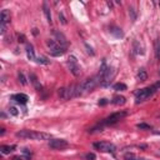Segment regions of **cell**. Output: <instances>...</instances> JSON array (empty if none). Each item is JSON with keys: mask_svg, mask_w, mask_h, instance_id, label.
<instances>
[{"mask_svg": "<svg viewBox=\"0 0 160 160\" xmlns=\"http://www.w3.org/2000/svg\"><path fill=\"white\" fill-rule=\"evenodd\" d=\"M18 138L21 139H31V140H49L51 138L50 134L48 132H41V131H34V130H20L16 132Z\"/></svg>", "mask_w": 160, "mask_h": 160, "instance_id": "6da1fadb", "label": "cell"}, {"mask_svg": "<svg viewBox=\"0 0 160 160\" xmlns=\"http://www.w3.org/2000/svg\"><path fill=\"white\" fill-rule=\"evenodd\" d=\"M98 85H101V78L100 75L98 74L96 76H92V78H89L86 79L84 82L80 84V88H81V92H88V91H91L94 90Z\"/></svg>", "mask_w": 160, "mask_h": 160, "instance_id": "7a4b0ae2", "label": "cell"}, {"mask_svg": "<svg viewBox=\"0 0 160 160\" xmlns=\"http://www.w3.org/2000/svg\"><path fill=\"white\" fill-rule=\"evenodd\" d=\"M128 115V112L126 111H116V112H112V114H110L109 116H106L101 122H100V125H114V124H116V122H119L120 120H122L125 116Z\"/></svg>", "mask_w": 160, "mask_h": 160, "instance_id": "3957f363", "label": "cell"}, {"mask_svg": "<svg viewBox=\"0 0 160 160\" xmlns=\"http://www.w3.org/2000/svg\"><path fill=\"white\" fill-rule=\"evenodd\" d=\"M46 45H48L49 51H50V54L52 56H60V55H62L65 52V49H66L65 46L60 45L56 40H52V39L46 40Z\"/></svg>", "mask_w": 160, "mask_h": 160, "instance_id": "277c9868", "label": "cell"}, {"mask_svg": "<svg viewBox=\"0 0 160 160\" xmlns=\"http://www.w3.org/2000/svg\"><path fill=\"white\" fill-rule=\"evenodd\" d=\"M156 91V89L152 86H148V88H144V89H139L135 91V99H136V102H141V101H145L146 99H149L154 92Z\"/></svg>", "mask_w": 160, "mask_h": 160, "instance_id": "5b68a950", "label": "cell"}, {"mask_svg": "<svg viewBox=\"0 0 160 160\" xmlns=\"http://www.w3.org/2000/svg\"><path fill=\"white\" fill-rule=\"evenodd\" d=\"M68 65H69V69H70V72L74 75V76H80L81 75V68L76 60L75 56H69L68 58Z\"/></svg>", "mask_w": 160, "mask_h": 160, "instance_id": "8992f818", "label": "cell"}, {"mask_svg": "<svg viewBox=\"0 0 160 160\" xmlns=\"http://www.w3.org/2000/svg\"><path fill=\"white\" fill-rule=\"evenodd\" d=\"M94 148L101 152H115L116 148L114 144L109 142V141H99V142H94Z\"/></svg>", "mask_w": 160, "mask_h": 160, "instance_id": "52a82bcc", "label": "cell"}, {"mask_svg": "<svg viewBox=\"0 0 160 160\" xmlns=\"http://www.w3.org/2000/svg\"><path fill=\"white\" fill-rule=\"evenodd\" d=\"M49 146L51 149H56V150H61L69 146V142L64 139H52L49 141Z\"/></svg>", "mask_w": 160, "mask_h": 160, "instance_id": "ba28073f", "label": "cell"}, {"mask_svg": "<svg viewBox=\"0 0 160 160\" xmlns=\"http://www.w3.org/2000/svg\"><path fill=\"white\" fill-rule=\"evenodd\" d=\"M11 99L14 100V101H16V102H19V104H26L28 102V100H29V98H28V95H25V94H14L12 96H11Z\"/></svg>", "mask_w": 160, "mask_h": 160, "instance_id": "9c48e42d", "label": "cell"}, {"mask_svg": "<svg viewBox=\"0 0 160 160\" xmlns=\"http://www.w3.org/2000/svg\"><path fill=\"white\" fill-rule=\"evenodd\" d=\"M9 21H10V12H9V10L4 9L1 11V15H0V22H1V25H5L6 26V24Z\"/></svg>", "mask_w": 160, "mask_h": 160, "instance_id": "30bf717a", "label": "cell"}, {"mask_svg": "<svg viewBox=\"0 0 160 160\" xmlns=\"http://www.w3.org/2000/svg\"><path fill=\"white\" fill-rule=\"evenodd\" d=\"M54 34H55V36H56V41H58L60 45H62V46H65V48H66V45H68L66 38H65L61 32H59V31H55Z\"/></svg>", "mask_w": 160, "mask_h": 160, "instance_id": "8fae6325", "label": "cell"}, {"mask_svg": "<svg viewBox=\"0 0 160 160\" xmlns=\"http://www.w3.org/2000/svg\"><path fill=\"white\" fill-rule=\"evenodd\" d=\"M111 102H112L114 105H124V104L126 102V99H125V96H122V95H115V96L112 98Z\"/></svg>", "mask_w": 160, "mask_h": 160, "instance_id": "7c38bea8", "label": "cell"}, {"mask_svg": "<svg viewBox=\"0 0 160 160\" xmlns=\"http://www.w3.org/2000/svg\"><path fill=\"white\" fill-rule=\"evenodd\" d=\"M26 55L30 60H35V52H34V46L31 44H26Z\"/></svg>", "mask_w": 160, "mask_h": 160, "instance_id": "4fadbf2b", "label": "cell"}, {"mask_svg": "<svg viewBox=\"0 0 160 160\" xmlns=\"http://www.w3.org/2000/svg\"><path fill=\"white\" fill-rule=\"evenodd\" d=\"M42 9H44V14H45V16H46L48 22L51 24L52 18H51V12H50V9H49V6H48V2H44V4H42Z\"/></svg>", "mask_w": 160, "mask_h": 160, "instance_id": "5bb4252c", "label": "cell"}, {"mask_svg": "<svg viewBox=\"0 0 160 160\" xmlns=\"http://www.w3.org/2000/svg\"><path fill=\"white\" fill-rule=\"evenodd\" d=\"M154 51H155V59L160 60V39H156L154 41Z\"/></svg>", "mask_w": 160, "mask_h": 160, "instance_id": "9a60e30c", "label": "cell"}, {"mask_svg": "<svg viewBox=\"0 0 160 160\" xmlns=\"http://www.w3.org/2000/svg\"><path fill=\"white\" fill-rule=\"evenodd\" d=\"M14 150H15V146H14V145H2V146L0 148V151H1V154H4V155L10 154V152H12Z\"/></svg>", "mask_w": 160, "mask_h": 160, "instance_id": "2e32d148", "label": "cell"}, {"mask_svg": "<svg viewBox=\"0 0 160 160\" xmlns=\"http://www.w3.org/2000/svg\"><path fill=\"white\" fill-rule=\"evenodd\" d=\"M110 32H111L115 38H122V36H124L121 29H119V28H116V26H112V28L110 29Z\"/></svg>", "mask_w": 160, "mask_h": 160, "instance_id": "e0dca14e", "label": "cell"}, {"mask_svg": "<svg viewBox=\"0 0 160 160\" xmlns=\"http://www.w3.org/2000/svg\"><path fill=\"white\" fill-rule=\"evenodd\" d=\"M30 80H31V82L34 84V86L36 88V90H41V85L38 82V78H36L34 74H30Z\"/></svg>", "mask_w": 160, "mask_h": 160, "instance_id": "ac0fdd59", "label": "cell"}, {"mask_svg": "<svg viewBox=\"0 0 160 160\" xmlns=\"http://www.w3.org/2000/svg\"><path fill=\"white\" fill-rule=\"evenodd\" d=\"M112 89L116 90V91H124V90H126V85L122 84V82H116V84H114Z\"/></svg>", "mask_w": 160, "mask_h": 160, "instance_id": "d6986e66", "label": "cell"}, {"mask_svg": "<svg viewBox=\"0 0 160 160\" xmlns=\"http://www.w3.org/2000/svg\"><path fill=\"white\" fill-rule=\"evenodd\" d=\"M138 78H139L141 81L146 80V78H148V74H146V71H145L144 69H140V70H139V72H138Z\"/></svg>", "mask_w": 160, "mask_h": 160, "instance_id": "ffe728a7", "label": "cell"}, {"mask_svg": "<svg viewBox=\"0 0 160 160\" xmlns=\"http://www.w3.org/2000/svg\"><path fill=\"white\" fill-rule=\"evenodd\" d=\"M138 128H139V129L150 130V129H151V125H148V124H145V122H141V124H138Z\"/></svg>", "mask_w": 160, "mask_h": 160, "instance_id": "44dd1931", "label": "cell"}, {"mask_svg": "<svg viewBox=\"0 0 160 160\" xmlns=\"http://www.w3.org/2000/svg\"><path fill=\"white\" fill-rule=\"evenodd\" d=\"M18 78H19V81H20L22 85H25V84H26V80H25V78H24L22 72H19V74H18Z\"/></svg>", "mask_w": 160, "mask_h": 160, "instance_id": "7402d4cb", "label": "cell"}, {"mask_svg": "<svg viewBox=\"0 0 160 160\" xmlns=\"http://www.w3.org/2000/svg\"><path fill=\"white\" fill-rule=\"evenodd\" d=\"M85 159H86V160H95V159H96V156H95V154H94V152H89V154H86V155H85Z\"/></svg>", "mask_w": 160, "mask_h": 160, "instance_id": "603a6c76", "label": "cell"}, {"mask_svg": "<svg viewBox=\"0 0 160 160\" xmlns=\"http://www.w3.org/2000/svg\"><path fill=\"white\" fill-rule=\"evenodd\" d=\"M36 60H38V62H41V64H49V60L46 58H38Z\"/></svg>", "mask_w": 160, "mask_h": 160, "instance_id": "cb8c5ba5", "label": "cell"}, {"mask_svg": "<svg viewBox=\"0 0 160 160\" xmlns=\"http://www.w3.org/2000/svg\"><path fill=\"white\" fill-rule=\"evenodd\" d=\"M125 160H142V159H139V158H136L134 155H126L125 156Z\"/></svg>", "mask_w": 160, "mask_h": 160, "instance_id": "d4e9b609", "label": "cell"}, {"mask_svg": "<svg viewBox=\"0 0 160 160\" xmlns=\"http://www.w3.org/2000/svg\"><path fill=\"white\" fill-rule=\"evenodd\" d=\"M59 19L61 20V22H62V24H66V20H65V18H64L62 12H60V14H59Z\"/></svg>", "mask_w": 160, "mask_h": 160, "instance_id": "484cf974", "label": "cell"}, {"mask_svg": "<svg viewBox=\"0 0 160 160\" xmlns=\"http://www.w3.org/2000/svg\"><path fill=\"white\" fill-rule=\"evenodd\" d=\"M14 160H29V158H26V156H15Z\"/></svg>", "mask_w": 160, "mask_h": 160, "instance_id": "4316f807", "label": "cell"}, {"mask_svg": "<svg viewBox=\"0 0 160 160\" xmlns=\"http://www.w3.org/2000/svg\"><path fill=\"white\" fill-rule=\"evenodd\" d=\"M9 112H11L12 115H18V111H16L15 108H10V109H9Z\"/></svg>", "mask_w": 160, "mask_h": 160, "instance_id": "83f0119b", "label": "cell"}, {"mask_svg": "<svg viewBox=\"0 0 160 160\" xmlns=\"http://www.w3.org/2000/svg\"><path fill=\"white\" fill-rule=\"evenodd\" d=\"M106 104H108V100H106V99H101V100L99 101V105H101V106H102V105H106Z\"/></svg>", "mask_w": 160, "mask_h": 160, "instance_id": "f1b7e54d", "label": "cell"}, {"mask_svg": "<svg viewBox=\"0 0 160 160\" xmlns=\"http://www.w3.org/2000/svg\"><path fill=\"white\" fill-rule=\"evenodd\" d=\"M154 88H155L156 90H160V81H158V82H155V84H154Z\"/></svg>", "mask_w": 160, "mask_h": 160, "instance_id": "f546056e", "label": "cell"}, {"mask_svg": "<svg viewBox=\"0 0 160 160\" xmlns=\"http://www.w3.org/2000/svg\"><path fill=\"white\" fill-rule=\"evenodd\" d=\"M24 41H25V36L24 35H21V36L19 35V42H24Z\"/></svg>", "mask_w": 160, "mask_h": 160, "instance_id": "4dcf8cb0", "label": "cell"}, {"mask_svg": "<svg viewBox=\"0 0 160 160\" xmlns=\"http://www.w3.org/2000/svg\"><path fill=\"white\" fill-rule=\"evenodd\" d=\"M4 132H5V129H4V128H1V135H4Z\"/></svg>", "mask_w": 160, "mask_h": 160, "instance_id": "1f68e13d", "label": "cell"}, {"mask_svg": "<svg viewBox=\"0 0 160 160\" xmlns=\"http://www.w3.org/2000/svg\"><path fill=\"white\" fill-rule=\"evenodd\" d=\"M159 6H160V2H159Z\"/></svg>", "mask_w": 160, "mask_h": 160, "instance_id": "d6a6232c", "label": "cell"}, {"mask_svg": "<svg viewBox=\"0 0 160 160\" xmlns=\"http://www.w3.org/2000/svg\"><path fill=\"white\" fill-rule=\"evenodd\" d=\"M159 74H160V71H159Z\"/></svg>", "mask_w": 160, "mask_h": 160, "instance_id": "836d02e7", "label": "cell"}]
</instances>
